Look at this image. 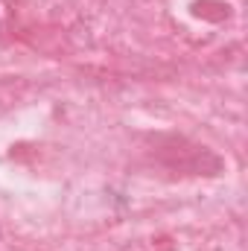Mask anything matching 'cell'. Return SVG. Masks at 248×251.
Here are the masks:
<instances>
[]
</instances>
